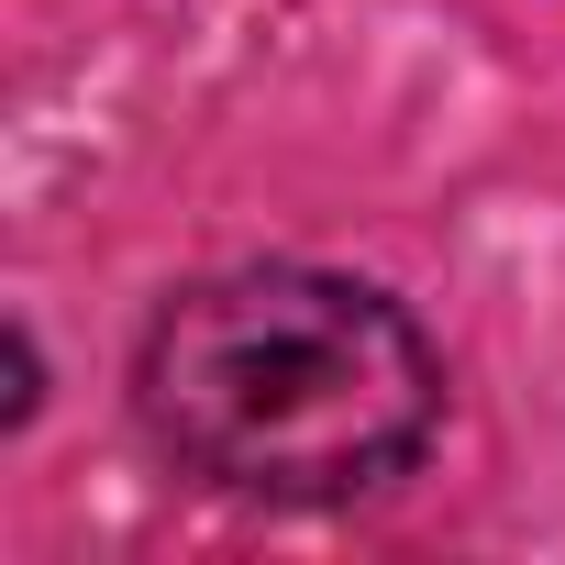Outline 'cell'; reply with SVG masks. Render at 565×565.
I'll return each instance as SVG.
<instances>
[{"label": "cell", "mask_w": 565, "mask_h": 565, "mask_svg": "<svg viewBox=\"0 0 565 565\" xmlns=\"http://www.w3.org/2000/svg\"><path fill=\"white\" fill-rule=\"evenodd\" d=\"M444 366L422 322L322 266H233L145 333V433L233 499H355L422 455Z\"/></svg>", "instance_id": "1"}]
</instances>
